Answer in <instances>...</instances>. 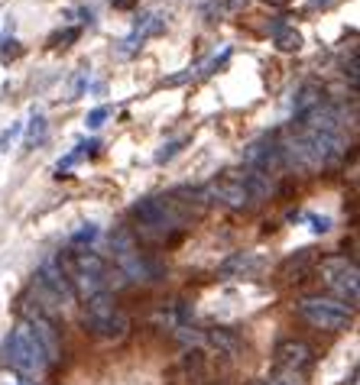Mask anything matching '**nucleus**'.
<instances>
[{"label":"nucleus","mask_w":360,"mask_h":385,"mask_svg":"<svg viewBox=\"0 0 360 385\" xmlns=\"http://www.w3.org/2000/svg\"><path fill=\"white\" fill-rule=\"evenodd\" d=\"M23 324L29 327V334L36 337V343L42 347L49 363H58L62 359V343H58V330L56 320L49 318V311L42 304H33V301H23Z\"/></svg>","instance_id":"8"},{"label":"nucleus","mask_w":360,"mask_h":385,"mask_svg":"<svg viewBox=\"0 0 360 385\" xmlns=\"http://www.w3.org/2000/svg\"><path fill=\"white\" fill-rule=\"evenodd\" d=\"M62 265L68 272V282H72V291L75 298L88 301L107 291V263L91 249H72L68 256H62Z\"/></svg>","instance_id":"3"},{"label":"nucleus","mask_w":360,"mask_h":385,"mask_svg":"<svg viewBox=\"0 0 360 385\" xmlns=\"http://www.w3.org/2000/svg\"><path fill=\"white\" fill-rule=\"evenodd\" d=\"M85 81H88V68H78V75H75V81H72V91H68L65 101H78L81 91H85Z\"/></svg>","instance_id":"26"},{"label":"nucleus","mask_w":360,"mask_h":385,"mask_svg":"<svg viewBox=\"0 0 360 385\" xmlns=\"http://www.w3.org/2000/svg\"><path fill=\"white\" fill-rule=\"evenodd\" d=\"M201 347H211L218 357H237L240 353V337L230 327H214L205 334V343Z\"/></svg>","instance_id":"16"},{"label":"nucleus","mask_w":360,"mask_h":385,"mask_svg":"<svg viewBox=\"0 0 360 385\" xmlns=\"http://www.w3.org/2000/svg\"><path fill=\"white\" fill-rule=\"evenodd\" d=\"M299 318L315 330H324V334H338V330H347L354 320V308L341 304L338 298H328V295H305L299 304Z\"/></svg>","instance_id":"5"},{"label":"nucleus","mask_w":360,"mask_h":385,"mask_svg":"<svg viewBox=\"0 0 360 385\" xmlns=\"http://www.w3.org/2000/svg\"><path fill=\"white\" fill-rule=\"evenodd\" d=\"M244 385H266L263 379H253V382H244Z\"/></svg>","instance_id":"34"},{"label":"nucleus","mask_w":360,"mask_h":385,"mask_svg":"<svg viewBox=\"0 0 360 385\" xmlns=\"http://www.w3.org/2000/svg\"><path fill=\"white\" fill-rule=\"evenodd\" d=\"M312 230L315 234H328V230H331V220H328V217H312Z\"/></svg>","instance_id":"30"},{"label":"nucleus","mask_w":360,"mask_h":385,"mask_svg":"<svg viewBox=\"0 0 360 385\" xmlns=\"http://www.w3.org/2000/svg\"><path fill=\"white\" fill-rule=\"evenodd\" d=\"M95 236H97V227H95V224H88L85 230H78V234L72 236V240H75V243H91Z\"/></svg>","instance_id":"29"},{"label":"nucleus","mask_w":360,"mask_h":385,"mask_svg":"<svg viewBox=\"0 0 360 385\" xmlns=\"http://www.w3.org/2000/svg\"><path fill=\"white\" fill-rule=\"evenodd\" d=\"M136 3H140V0H111V7L114 10H133Z\"/></svg>","instance_id":"31"},{"label":"nucleus","mask_w":360,"mask_h":385,"mask_svg":"<svg viewBox=\"0 0 360 385\" xmlns=\"http://www.w3.org/2000/svg\"><path fill=\"white\" fill-rule=\"evenodd\" d=\"M23 56V46H19L17 39H3V42H0V62H3V65H10V62H17V58Z\"/></svg>","instance_id":"22"},{"label":"nucleus","mask_w":360,"mask_h":385,"mask_svg":"<svg viewBox=\"0 0 360 385\" xmlns=\"http://www.w3.org/2000/svg\"><path fill=\"white\" fill-rule=\"evenodd\" d=\"M81 327L95 337H104V340H120L127 330H130V318L127 311L117 308L114 295H95V298L85 301V311H81Z\"/></svg>","instance_id":"4"},{"label":"nucleus","mask_w":360,"mask_h":385,"mask_svg":"<svg viewBox=\"0 0 360 385\" xmlns=\"http://www.w3.org/2000/svg\"><path fill=\"white\" fill-rule=\"evenodd\" d=\"M182 146H185V140H172V142H166V146H162L159 152H156V162H169V159H175V152L182 149Z\"/></svg>","instance_id":"25"},{"label":"nucleus","mask_w":360,"mask_h":385,"mask_svg":"<svg viewBox=\"0 0 360 385\" xmlns=\"http://www.w3.org/2000/svg\"><path fill=\"white\" fill-rule=\"evenodd\" d=\"M0 385H36V379L23 376V372H17L10 366H0Z\"/></svg>","instance_id":"23"},{"label":"nucleus","mask_w":360,"mask_h":385,"mask_svg":"<svg viewBox=\"0 0 360 385\" xmlns=\"http://www.w3.org/2000/svg\"><path fill=\"white\" fill-rule=\"evenodd\" d=\"M302 133H305V140H308V149H312L315 165H318V169L334 165V162L344 156V149H347L338 133H308V130H302Z\"/></svg>","instance_id":"12"},{"label":"nucleus","mask_w":360,"mask_h":385,"mask_svg":"<svg viewBox=\"0 0 360 385\" xmlns=\"http://www.w3.org/2000/svg\"><path fill=\"white\" fill-rule=\"evenodd\" d=\"M318 275H322V282L328 285L334 298L354 308L360 301V272H357V263L347 259V256H324L322 263H315Z\"/></svg>","instance_id":"7"},{"label":"nucleus","mask_w":360,"mask_h":385,"mask_svg":"<svg viewBox=\"0 0 360 385\" xmlns=\"http://www.w3.org/2000/svg\"><path fill=\"white\" fill-rule=\"evenodd\" d=\"M338 126H341V110L328 101H322L318 107L299 117V130L308 133H338Z\"/></svg>","instance_id":"13"},{"label":"nucleus","mask_w":360,"mask_h":385,"mask_svg":"<svg viewBox=\"0 0 360 385\" xmlns=\"http://www.w3.org/2000/svg\"><path fill=\"white\" fill-rule=\"evenodd\" d=\"M266 385H305V376L302 372H292V369H283V366H276L273 369V376L263 379Z\"/></svg>","instance_id":"21"},{"label":"nucleus","mask_w":360,"mask_h":385,"mask_svg":"<svg viewBox=\"0 0 360 385\" xmlns=\"http://www.w3.org/2000/svg\"><path fill=\"white\" fill-rule=\"evenodd\" d=\"M256 269H260V259H256L253 253H234L230 259H224V263H221L218 272L230 279V275H253Z\"/></svg>","instance_id":"17"},{"label":"nucleus","mask_w":360,"mask_h":385,"mask_svg":"<svg viewBox=\"0 0 360 385\" xmlns=\"http://www.w3.org/2000/svg\"><path fill=\"white\" fill-rule=\"evenodd\" d=\"M130 217L136 220L143 236H156V240H166L175 230H185V227L195 220V211H191L185 201H182L175 191L172 195H156V197H143L130 207Z\"/></svg>","instance_id":"1"},{"label":"nucleus","mask_w":360,"mask_h":385,"mask_svg":"<svg viewBox=\"0 0 360 385\" xmlns=\"http://www.w3.org/2000/svg\"><path fill=\"white\" fill-rule=\"evenodd\" d=\"M111 249H114L117 269L127 282H162L166 279V265L152 259L150 253H143L130 230H117L111 236Z\"/></svg>","instance_id":"2"},{"label":"nucleus","mask_w":360,"mask_h":385,"mask_svg":"<svg viewBox=\"0 0 360 385\" xmlns=\"http://www.w3.org/2000/svg\"><path fill=\"white\" fill-rule=\"evenodd\" d=\"M263 3H269V7H283V3H289V0H263Z\"/></svg>","instance_id":"33"},{"label":"nucleus","mask_w":360,"mask_h":385,"mask_svg":"<svg viewBox=\"0 0 360 385\" xmlns=\"http://www.w3.org/2000/svg\"><path fill=\"white\" fill-rule=\"evenodd\" d=\"M273 42L279 52H299L302 49V33L289 23H276L273 26Z\"/></svg>","instance_id":"18"},{"label":"nucleus","mask_w":360,"mask_h":385,"mask_svg":"<svg viewBox=\"0 0 360 385\" xmlns=\"http://www.w3.org/2000/svg\"><path fill=\"white\" fill-rule=\"evenodd\" d=\"M322 101H324V88H322V85H305L302 91L295 95V117L308 113L312 107H318Z\"/></svg>","instance_id":"19"},{"label":"nucleus","mask_w":360,"mask_h":385,"mask_svg":"<svg viewBox=\"0 0 360 385\" xmlns=\"http://www.w3.org/2000/svg\"><path fill=\"white\" fill-rule=\"evenodd\" d=\"M273 357H276V366H283V369H292V372H308L315 363V350L305 343V340H295V337H285L276 343L273 350Z\"/></svg>","instance_id":"11"},{"label":"nucleus","mask_w":360,"mask_h":385,"mask_svg":"<svg viewBox=\"0 0 360 385\" xmlns=\"http://www.w3.org/2000/svg\"><path fill=\"white\" fill-rule=\"evenodd\" d=\"M78 36H81V29L72 26V29H65V33H56V36L49 39V46H52V49H65V46H72Z\"/></svg>","instance_id":"24"},{"label":"nucleus","mask_w":360,"mask_h":385,"mask_svg":"<svg viewBox=\"0 0 360 385\" xmlns=\"http://www.w3.org/2000/svg\"><path fill=\"white\" fill-rule=\"evenodd\" d=\"M214 3H221L224 10H240L246 3V0H214Z\"/></svg>","instance_id":"32"},{"label":"nucleus","mask_w":360,"mask_h":385,"mask_svg":"<svg viewBox=\"0 0 360 385\" xmlns=\"http://www.w3.org/2000/svg\"><path fill=\"white\" fill-rule=\"evenodd\" d=\"M46 140V117L39 110H33L29 117V126H26V146H36V142Z\"/></svg>","instance_id":"20"},{"label":"nucleus","mask_w":360,"mask_h":385,"mask_svg":"<svg viewBox=\"0 0 360 385\" xmlns=\"http://www.w3.org/2000/svg\"><path fill=\"white\" fill-rule=\"evenodd\" d=\"M107 117H111V107H95V110L88 113V120H85V123L91 126V130H97V126H101Z\"/></svg>","instance_id":"27"},{"label":"nucleus","mask_w":360,"mask_h":385,"mask_svg":"<svg viewBox=\"0 0 360 385\" xmlns=\"http://www.w3.org/2000/svg\"><path fill=\"white\" fill-rule=\"evenodd\" d=\"M205 195H208L211 204H224L234 207V211H244L246 204H253L250 188H246V172H224L218 181L205 185Z\"/></svg>","instance_id":"9"},{"label":"nucleus","mask_w":360,"mask_h":385,"mask_svg":"<svg viewBox=\"0 0 360 385\" xmlns=\"http://www.w3.org/2000/svg\"><path fill=\"white\" fill-rule=\"evenodd\" d=\"M162 29H166V19H162V13H143L140 19H136V26H133V33L120 42V56H133L136 49L146 42L150 36H159Z\"/></svg>","instance_id":"14"},{"label":"nucleus","mask_w":360,"mask_h":385,"mask_svg":"<svg viewBox=\"0 0 360 385\" xmlns=\"http://www.w3.org/2000/svg\"><path fill=\"white\" fill-rule=\"evenodd\" d=\"M19 133V123H13L10 130H3L0 133V152H10V142H13V136Z\"/></svg>","instance_id":"28"},{"label":"nucleus","mask_w":360,"mask_h":385,"mask_svg":"<svg viewBox=\"0 0 360 385\" xmlns=\"http://www.w3.org/2000/svg\"><path fill=\"white\" fill-rule=\"evenodd\" d=\"M312 269H315V253L312 249H299V253L289 256V259L279 265V279H283V282H305Z\"/></svg>","instance_id":"15"},{"label":"nucleus","mask_w":360,"mask_h":385,"mask_svg":"<svg viewBox=\"0 0 360 385\" xmlns=\"http://www.w3.org/2000/svg\"><path fill=\"white\" fill-rule=\"evenodd\" d=\"M244 165L250 172H260V175H273V172L285 169L276 136H260L256 142H250L244 149Z\"/></svg>","instance_id":"10"},{"label":"nucleus","mask_w":360,"mask_h":385,"mask_svg":"<svg viewBox=\"0 0 360 385\" xmlns=\"http://www.w3.org/2000/svg\"><path fill=\"white\" fill-rule=\"evenodd\" d=\"M3 357H7L10 369H17V372H23V376H29V379L42 376L49 369L46 353H42V347L36 343V337L29 334V327L23 320H19L17 327L10 330V337L3 340Z\"/></svg>","instance_id":"6"}]
</instances>
